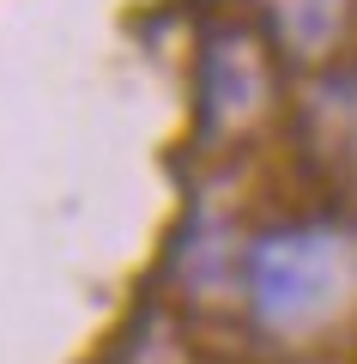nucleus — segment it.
I'll return each mask as SVG.
<instances>
[{"label": "nucleus", "instance_id": "f257e3e1", "mask_svg": "<svg viewBox=\"0 0 357 364\" xmlns=\"http://www.w3.org/2000/svg\"><path fill=\"white\" fill-rule=\"evenodd\" d=\"M357 261L333 231H285L255 249V310L273 328H315L351 298Z\"/></svg>", "mask_w": 357, "mask_h": 364}]
</instances>
